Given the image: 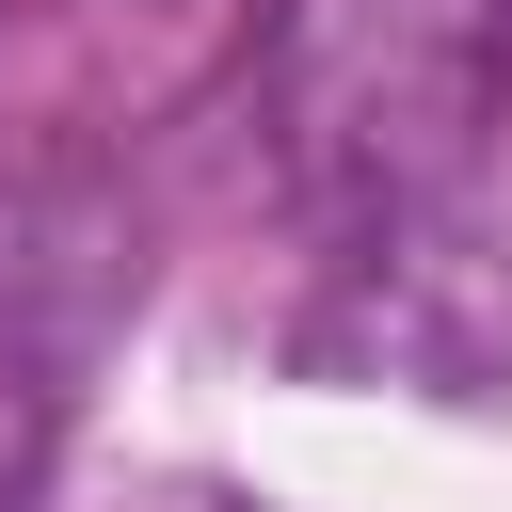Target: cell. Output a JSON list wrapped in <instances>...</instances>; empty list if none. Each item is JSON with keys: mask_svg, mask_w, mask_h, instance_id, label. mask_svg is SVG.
<instances>
[{"mask_svg": "<svg viewBox=\"0 0 512 512\" xmlns=\"http://www.w3.org/2000/svg\"><path fill=\"white\" fill-rule=\"evenodd\" d=\"M512 80V0H272L256 32V128L288 192L320 208H432Z\"/></svg>", "mask_w": 512, "mask_h": 512, "instance_id": "6da1fadb", "label": "cell"}, {"mask_svg": "<svg viewBox=\"0 0 512 512\" xmlns=\"http://www.w3.org/2000/svg\"><path fill=\"white\" fill-rule=\"evenodd\" d=\"M0 512H16V496H0Z\"/></svg>", "mask_w": 512, "mask_h": 512, "instance_id": "7a4b0ae2", "label": "cell"}]
</instances>
